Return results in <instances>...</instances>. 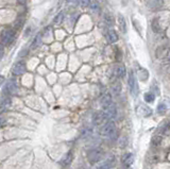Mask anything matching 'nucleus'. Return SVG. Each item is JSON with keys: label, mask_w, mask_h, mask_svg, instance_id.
I'll list each match as a JSON object with an SVG mask.
<instances>
[{"label": "nucleus", "mask_w": 170, "mask_h": 169, "mask_svg": "<svg viewBox=\"0 0 170 169\" xmlns=\"http://www.w3.org/2000/svg\"><path fill=\"white\" fill-rule=\"evenodd\" d=\"M102 155H103L102 148L100 147L92 148L88 151V153H87V160H88V162L91 164H95L101 160Z\"/></svg>", "instance_id": "nucleus-1"}, {"label": "nucleus", "mask_w": 170, "mask_h": 169, "mask_svg": "<svg viewBox=\"0 0 170 169\" xmlns=\"http://www.w3.org/2000/svg\"><path fill=\"white\" fill-rule=\"evenodd\" d=\"M115 132H116V125L113 120H109L106 123H104L99 131L102 136H112Z\"/></svg>", "instance_id": "nucleus-2"}, {"label": "nucleus", "mask_w": 170, "mask_h": 169, "mask_svg": "<svg viewBox=\"0 0 170 169\" xmlns=\"http://www.w3.org/2000/svg\"><path fill=\"white\" fill-rule=\"evenodd\" d=\"M109 118L107 115L105 114V112H96V113L92 115V123L95 126H100V125H103V123H106V119Z\"/></svg>", "instance_id": "nucleus-3"}, {"label": "nucleus", "mask_w": 170, "mask_h": 169, "mask_svg": "<svg viewBox=\"0 0 170 169\" xmlns=\"http://www.w3.org/2000/svg\"><path fill=\"white\" fill-rule=\"evenodd\" d=\"M15 38V31L14 30H7L2 34V45H7L9 46L10 44H12V42Z\"/></svg>", "instance_id": "nucleus-4"}, {"label": "nucleus", "mask_w": 170, "mask_h": 169, "mask_svg": "<svg viewBox=\"0 0 170 169\" xmlns=\"http://www.w3.org/2000/svg\"><path fill=\"white\" fill-rule=\"evenodd\" d=\"M25 71H26V64L24 62H17L12 68V73L14 76H20L25 73Z\"/></svg>", "instance_id": "nucleus-5"}, {"label": "nucleus", "mask_w": 170, "mask_h": 169, "mask_svg": "<svg viewBox=\"0 0 170 169\" xmlns=\"http://www.w3.org/2000/svg\"><path fill=\"white\" fill-rule=\"evenodd\" d=\"M170 56V48L167 46L159 47L156 50V58L157 59H166Z\"/></svg>", "instance_id": "nucleus-6"}, {"label": "nucleus", "mask_w": 170, "mask_h": 169, "mask_svg": "<svg viewBox=\"0 0 170 169\" xmlns=\"http://www.w3.org/2000/svg\"><path fill=\"white\" fill-rule=\"evenodd\" d=\"M129 86H130V91H131V94L133 96L137 95V84L136 81H135V77L134 73L132 71H130L129 73Z\"/></svg>", "instance_id": "nucleus-7"}, {"label": "nucleus", "mask_w": 170, "mask_h": 169, "mask_svg": "<svg viewBox=\"0 0 170 169\" xmlns=\"http://www.w3.org/2000/svg\"><path fill=\"white\" fill-rule=\"evenodd\" d=\"M164 4V0H147V6L152 11H156V10L162 9Z\"/></svg>", "instance_id": "nucleus-8"}, {"label": "nucleus", "mask_w": 170, "mask_h": 169, "mask_svg": "<svg viewBox=\"0 0 170 169\" xmlns=\"http://www.w3.org/2000/svg\"><path fill=\"white\" fill-rule=\"evenodd\" d=\"M4 89L7 94L10 95H13L17 91V83L14 80H9L7 82L6 86H4Z\"/></svg>", "instance_id": "nucleus-9"}, {"label": "nucleus", "mask_w": 170, "mask_h": 169, "mask_svg": "<svg viewBox=\"0 0 170 169\" xmlns=\"http://www.w3.org/2000/svg\"><path fill=\"white\" fill-rule=\"evenodd\" d=\"M137 112H138L139 115L144 116V117H148L152 114V111L151 109L148 108L147 105H145V104H139L138 106H137Z\"/></svg>", "instance_id": "nucleus-10"}, {"label": "nucleus", "mask_w": 170, "mask_h": 169, "mask_svg": "<svg viewBox=\"0 0 170 169\" xmlns=\"http://www.w3.org/2000/svg\"><path fill=\"white\" fill-rule=\"evenodd\" d=\"M100 103H101L102 108L105 109L106 106H109L111 103H113V100H112V95L110 93H105L103 94L100 99Z\"/></svg>", "instance_id": "nucleus-11"}, {"label": "nucleus", "mask_w": 170, "mask_h": 169, "mask_svg": "<svg viewBox=\"0 0 170 169\" xmlns=\"http://www.w3.org/2000/svg\"><path fill=\"white\" fill-rule=\"evenodd\" d=\"M104 112H105V114L107 115V117L109 118H113L116 116V113H117V109H116V104L114 102L111 103L109 106H106L105 109H103Z\"/></svg>", "instance_id": "nucleus-12"}, {"label": "nucleus", "mask_w": 170, "mask_h": 169, "mask_svg": "<svg viewBox=\"0 0 170 169\" xmlns=\"http://www.w3.org/2000/svg\"><path fill=\"white\" fill-rule=\"evenodd\" d=\"M106 39L109 43L113 44V43H116L118 41V34L116 33L115 30H109L106 33Z\"/></svg>", "instance_id": "nucleus-13"}, {"label": "nucleus", "mask_w": 170, "mask_h": 169, "mask_svg": "<svg viewBox=\"0 0 170 169\" xmlns=\"http://www.w3.org/2000/svg\"><path fill=\"white\" fill-rule=\"evenodd\" d=\"M134 162V155L132 154V153H127V154L123 155V158H122V163H123L124 166H127V167H130V166L133 164Z\"/></svg>", "instance_id": "nucleus-14"}, {"label": "nucleus", "mask_w": 170, "mask_h": 169, "mask_svg": "<svg viewBox=\"0 0 170 169\" xmlns=\"http://www.w3.org/2000/svg\"><path fill=\"white\" fill-rule=\"evenodd\" d=\"M72 158H74V154H72V150L68 151V152L66 153V154L64 155V158H62L61 163L63 166H68L69 164L72 162Z\"/></svg>", "instance_id": "nucleus-15"}, {"label": "nucleus", "mask_w": 170, "mask_h": 169, "mask_svg": "<svg viewBox=\"0 0 170 169\" xmlns=\"http://www.w3.org/2000/svg\"><path fill=\"white\" fill-rule=\"evenodd\" d=\"M118 28L121 31V33H123V34L127 33V22L124 20L123 16L120 14L118 15Z\"/></svg>", "instance_id": "nucleus-16"}, {"label": "nucleus", "mask_w": 170, "mask_h": 169, "mask_svg": "<svg viewBox=\"0 0 170 169\" xmlns=\"http://www.w3.org/2000/svg\"><path fill=\"white\" fill-rule=\"evenodd\" d=\"M114 165H115V158H109V160H106L105 162L102 163L97 169H111Z\"/></svg>", "instance_id": "nucleus-17"}, {"label": "nucleus", "mask_w": 170, "mask_h": 169, "mask_svg": "<svg viewBox=\"0 0 170 169\" xmlns=\"http://www.w3.org/2000/svg\"><path fill=\"white\" fill-rule=\"evenodd\" d=\"M12 104V100L10 97H2L1 99V111L3 112L4 110H7V109H9L10 106H11Z\"/></svg>", "instance_id": "nucleus-18"}, {"label": "nucleus", "mask_w": 170, "mask_h": 169, "mask_svg": "<svg viewBox=\"0 0 170 169\" xmlns=\"http://www.w3.org/2000/svg\"><path fill=\"white\" fill-rule=\"evenodd\" d=\"M115 74H116L117 78H123L124 74H126V68L123 65H119L116 67L115 69Z\"/></svg>", "instance_id": "nucleus-19"}, {"label": "nucleus", "mask_w": 170, "mask_h": 169, "mask_svg": "<svg viewBox=\"0 0 170 169\" xmlns=\"http://www.w3.org/2000/svg\"><path fill=\"white\" fill-rule=\"evenodd\" d=\"M104 22L107 24V26H114V24H115V21H114V17H113V15L112 14H110V13H105L104 14Z\"/></svg>", "instance_id": "nucleus-20"}, {"label": "nucleus", "mask_w": 170, "mask_h": 169, "mask_svg": "<svg viewBox=\"0 0 170 169\" xmlns=\"http://www.w3.org/2000/svg\"><path fill=\"white\" fill-rule=\"evenodd\" d=\"M112 91H113V93L115 94V95H118V94H120V91H121V83L118 80L115 81L114 83H113V85H112Z\"/></svg>", "instance_id": "nucleus-21"}, {"label": "nucleus", "mask_w": 170, "mask_h": 169, "mask_svg": "<svg viewBox=\"0 0 170 169\" xmlns=\"http://www.w3.org/2000/svg\"><path fill=\"white\" fill-rule=\"evenodd\" d=\"M151 28L152 30H153L155 33H161L162 32V28H161V26H159V20L155 18V19H153L151 22Z\"/></svg>", "instance_id": "nucleus-22"}, {"label": "nucleus", "mask_w": 170, "mask_h": 169, "mask_svg": "<svg viewBox=\"0 0 170 169\" xmlns=\"http://www.w3.org/2000/svg\"><path fill=\"white\" fill-rule=\"evenodd\" d=\"M148 77H149V73L146 69H139L138 70V78L141 81H147Z\"/></svg>", "instance_id": "nucleus-23"}, {"label": "nucleus", "mask_w": 170, "mask_h": 169, "mask_svg": "<svg viewBox=\"0 0 170 169\" xmlns=\"http://www.w3.org/2000/svg\"><path fill=\"white\" fill-rule=\"evenodd\" d=\"M41 35H37L35 38H34V41H33V43H32V45H31V48L32 49H35L36 47H38L39 45H41Z\"/></svg>", "instance_id": "nucleus-24"}, {"label": "nucleus", "mask_w": 170, "mask_h": 169, "mask_svg": "<svg viewBox=\"0 0 170 169\" xmlns=\"http://www.w3.org/2000/svg\"><path fill=\"white\" fill-rule=\"evenodd\" d=\"M167 108H166V104L165 103H159V105H157V112H159V114H165V112H166Z\"/></svg>", "instance_id": "nucleus-25"}, {"label": "nucleus", "mask_w": 170, "mask_h": 169, "mask_svg": "<svg viewBox=\"0 0 170 169\" xmlns=\"http://www.w3.org/2000/svg\"><path fill=\"white\" fill-rule=\"evenodd\" d=\"M63 17H64V16H63V13L61 12V13L57 14L56 16V18H54L53 22H54L56 24H60L62 22V20H63Z\"/></svg>", "instance_id": "nucleus-26"}, {"label": "nucleus", "mask_w": 170, "mask_h": 169, "mask_svg": "<svg viewBox=\"0 0 170 169\" xmlns=\"http://www.w3.org/2000/svg\"><path fill=\"white\" fill-rule=\"evenodd\" d=\"M145 100H146L147 102H152V101H154V95L152 93L145 94Z\"/></svg>", "instance_id": "nucleus-27"}, {"label": "nucleus", "mask_w": 170, "mask_h": 169, "mask_svg": "<svg viewBox=\"0 0 170 169\" xmlns=\"http://www.w3.org/2000/svg\"><path fill=\"white\" fill-rule=\"evenodd\" d=\"M162 141V138H159V136H154L153 137V140H152V143H153V145L157 146L159 143Z\"/></svg>", "instance_id": "nucleus-28"}, {"label": "nucleus", "mask_w": 170, "mask_h": 169, "mask_svg": "<svg viewBox=\"0 0 170 169\" xmlns=\"http://www.w3.org/2000/svg\"><path fill=\"white\" fill-rule=\"evenodd\" d=\"M89 2H91V0H81V4L83 7H87L89 4Z\"/></svg>", "instance_id": "nucleus-29"}, {"label": "nucleus", "mask_w": 170, "mask_h": 169, "mask_svg": "<svg viewBox=\"0 0 170 169\" xmlns=\"http://www.w3.org/2000/svg\"><path fill=\"white\" fill-rule=\"evenodd\" d=\"M27 53H28V50L27 49H24L20 53H19V56H27Z\"/></svg>", "instance_id": "nucleus-30"}, {"label": "nucleus", "mask_w": 170, "mask_h": 169, "mask_svg": "<svg viewBox=\"0 0 170 169\" xmlns=\"http://www.w3.org/2000/svg\"><path fill=\"white\" fill-rule=\"evenodd\" d=\"M92 10H95V11H97V10H98V4L96 3V1H95L94 6H92Z\"/></svg>", "instance_id": "nucleus-31"}, {"label": "nucleus", "mask_w": 170, "mask_h": 169, "mask_svg": "<svg viewBox=\"0 0 170 169\" xmlns=\"http://www.w3.org/2000/svg\"><path fill=\"white\" fill-rule=\"evenodd\" d=\"M67 2H71V3H74V4H78L79 0H67Z\"/></svg>", "instance_id": "nucleus-32"}, {"label": "nucleus", "mask_w": 170, "mask_h": 169, "mask_svg": "<svg viewBox=\"0 0 170 169\" xmlns=\"http://www.w3.org/2000/svg\"><path fill=\"white\" fill-rule=\"evenodd\" d=\"M17 1H18V2H19V3L24 4V3H26V1H27V0H17Z\"/></svg>", "instance_id": "nucleus-33"}]
</instances>
